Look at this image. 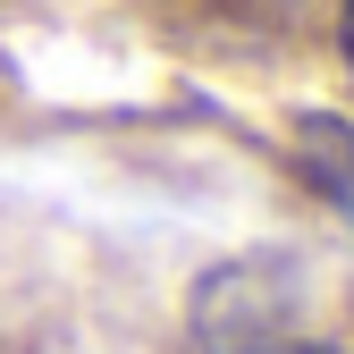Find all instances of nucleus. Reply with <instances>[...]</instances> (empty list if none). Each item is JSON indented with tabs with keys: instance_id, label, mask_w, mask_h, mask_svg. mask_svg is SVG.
<instances>
[{
	"instance_id": "7ed1b4c3",
	"label": "nucleus",
	"mask_w": 354,
	"mask_h": 354,
	"mask_svg": "<svg viewBox=\"0 0 354 354\" xmlns=\"http://www.w3.org/2000/svg\"><path fill=\"white\" fill-rule=\"evenodd\" d=\"M337 34H346V59H354V0H346V9H337Z\"/></svg>"
},
{
	"instance_id": "f03ea898",
	"label": "nucleus",
	"mask_w": 354,
	"mask_h": 354,
	"mask_svg": "<svg viewBox=\"0 0 354 354\" xmlns=\"http://www.w3.org/2000/svg\"><path fill=\"white\" fill-rule=\"evenodd\" d=\"M295 160H304V177L321 186V203L354 228V127L329 118V110H313V118L295 127Z\"/></svg>"
},
{
	"instance_id": "f257e3e1",
	"label": "nucleus",
	"mask_w": 354,
	"mask_h": 354,
	"mask_svg": "<svg viewBox=\"0 0 354 354\" xmlns=\"http://www.w3.org/2000/svg\"><path fill=\"white\" fill-rule=\"evenodd\" d=\"M194 346L203 354H346L337 337H313V321H304V270L287 253L219 261L194 287Z\"/></svg>"
}]
</instances>
